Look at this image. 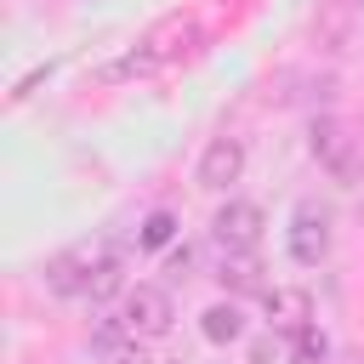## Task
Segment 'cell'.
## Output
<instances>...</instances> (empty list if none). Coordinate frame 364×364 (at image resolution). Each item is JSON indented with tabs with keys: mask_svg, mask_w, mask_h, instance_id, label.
Segmentation results:
<instances>
[{
	"mask_svg": "<svg viewBox=\"0 0 364 364\" xmlns=\"http://www.w3.org/2000/svg\"><path fill=\"white\" fill-rule=\"evenodd\" d=\"M307 148H313V159L336 176V182H358V142L347 136V125L341 119H313V131H307Z\"/></svg>",
	"mask_w": 364,
	"mask_h": 364,
	"instance_id": "6da1fadb",
	"label": "cell"
},
{
	"mask_svg": "<svg viewBox=\"0 0 364 364\" xmlns=\"http://www.w3.org/2000/svg\"><path fill=\"white\" fill-rule=\"evenodd\" d=\"M171 296L159 290V284H136V290H125V313H119V324L136 336V341H159L165 330H171Z\"/></svg>",
	"mask_w": 364,
	"mask_h": 364,
	"instance_id": "7a4b0ae2",
	"label": "cell"
},
{
	"mask_svg": "<svg viewBox=\"0 0 364 364\" xmlns=\"http://www.w3.org/2000/svg\"><path fill=\"white\" fill-rule=\"evenodd\" d=\"M324 250H330V210H324L318 199H301L296 216H290V256H296L301 267H318Z\"/></svg>",
	"mask_w": 364,
	"mask_h": 364,
	"instance_id": "3957f363",
	"label": "cell"
},
{
	"mask_svg": "<svg viewBox=\"0 0 364 364\" xmlns=\"http://www.w3.org/2000/svg\"><path fill=\"white\" fill-rule=\"evenodd\" d=\"M210 228H216V245H222V250H256L267 216H262V205H250V199H228Z\"/></svg>",
	"mask_w": 364,
	"mask_h": 364,
	"instance_id": "277c9868",
	"label": "cell"
},
{
	"mask_svg": "<svg viewBox=\"0 0 364 364\" xmlns=\"http://www.w3.org/2000/svg\"><path fill=\"white\" fill-rule=\"evenodd\" d=\"M239 171H245V142L216 136L205 148V159H199V188H228V182H239Z\"/></svg>",
	"mask_w": 364,
	"mask_h": 364,
	"instance_id": "5b68a950",
	"label": "cell"
},
{
	"mask_svg": "<svg viewBox=\"0 0 364 364\" xmlns=\"http://www.w3.org/2000/svg\"><path fill=\"white\" fill-rule=\"evenodd\" d=\"M267 318H273L279 330H307L313 296H307V290H267Z\"/></svg>",
	"mask_w": 364,
	"mask_h": 364,
	"instance_id": "8992f818",
	"label": "cell"
},
{
	"mask_svg": "<svg viewBox=\"0 0 364 364\" xmlns=\"http://www.w3.org/2000/svg\"><path fill=\"white\" fill-rule=\"evenodd\" d=\"M199 330H205V341H239L245 336V318H239V307L233 301H216V307H205V318H199Z\"/></svg>",
	"mask_w": 364,
	"mask_h": 364,
	"instance_id": "52a82bcc",
	"label": "cell"
},
{
	"mask_svg": "<svg viewBox=\"0 0 364 364\" xmlns=\"http://www.w3.org/2000/svg\"><path fill=\"white\" fill-rule=\"evenodd\" d=\"M216 279H222V284H233V290H256V284H262V267H256V256H250V250H228Z\"/></svg>",
	"mask_w": 364,
	"mask_h": 364,
	"instance_id": "ba28073f",
	"label": "cell"
},
{
	"mask_svg": "<svg viewBox=\"0 0 364 364\" xmlns=\"http://www.w3.org/2000/svg\"><path fill=\"white\" fill-rule=\"evenodd\" d=\"M136 239H142L148 250H159V245H171V239H176V216H171V210H154V216L142 222V233H136Z\"/></svg>",
	"mask_w": 364,
	"mask_h": 364,
	"instance_id": "9c48e42d",
	"label": "cell"
},
{
	"mask_svg": "<svg viewBox=\"0 0 364 364\" xmlns=\"http://www.w3.org/2000/svg\"><path fill=\"white\" fill-rule=\"evenodd\" d=\"M114 290H119V262L108 256L102 267H91V279H85V296H91V301H108Z\"/></svg>",
	"mask_w": 364,
	"mask_h": 364,
	"instance_id": "30bf717a",
	"label": "cell"
},
{
	"mask_svg": "<svg viewBox=\"0 0 364 364\" xmlns=\"http://www.w3.org/2000/svg\"><path fill=\"white\" fill-rule=\"evenodd\" d=\"M324 353H330V341H324V330H296V364H324Z\"/></svg>",
	"mask_w": 364,
	"mask_h": 364,
	"instance_id": "8fae6325",
	"label": "cell"
},
{
	"mask_svg": "<svg viewBox=\"0 0 364 364\" xmlns=\"http://www.w3.org/2000/svg\"><path fill=\"white\" fill-rule=\"evenodd\" d=\"M171 267H176V273H188V267H193V250H188V245H182V250H171Z\"/></svg>",
	"mask_w": 364,
	"mask_h": 364,
	"instance_id": "7c38bea8",
	"label": "cell"
},
{
	"mask_svg": "<svg viewBox=\"0 0 364 364\" xmlns=\"http://www.w3.org/2000/svg\"><path fill=\"white\" fill-rule=\"evenodd\" d=\"M330 6H341V11H353V6H364V0H330Z\"/></svg>",
	"mask_w": 364,
	"mask_h": 364,
	"instance_id": "4fadbf2b",
	"label": "cell"
},
{
	"mask_svg": "<svg viewBox=\"0 0 364 364\" xmlns=\"http://www.w3.org/2000/svg\"><path fill=\"white\" fill-rule=\"evenodd\" d=\"M125 364H142V353H136V358H125Z\"/></svg>",
	"mask_w": 364,
	"mask_h": 364,
	"instance_id": "5bb4252c",
	"label": "cell"
}]
</instances>
